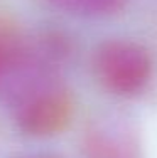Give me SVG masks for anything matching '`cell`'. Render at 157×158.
<instances>
[{
	"label": "cell",
	"instance_id": "6da1fadb",
	"mask_svg": "<svg viewBox=\"0 0 157 158\" xmlns=\"http://www.w3.org/2000/svg\"><path fill=\"white\" fill-rule=\"evenodd\" d=\"M95 69L105 88L122 96H135L152 77V59L132 40H107L98 47Z\"/></svg>",
	"mask_w": 157,
	"mask_h": 158
},
{
	"label": "cell",
	"instance_id": "7a4b0ae2",
	"mask_svg": "<svg viewBox=\"0 0 157 158\" xmlns=\"http://www.w3.org/2000/svg\"><path fill=\"white\" fill-rule=\"evenodd\" d=\"M69 113V98L56 84H34L15 104L17 125L31 135H52L63 130Z\"/></svg>",
	"mask_w": 157,
	"mask_h": 158
},
{
	"label": "cell",
	"instance_id": "3957f363",
	"mask_svg": "<svg viewBox=\"0 0 157 158\" xmlns=\"http://www.w3.org/2000/svg\"><path fill=\"white\" fill-rule=\"evenodd\" d=\"M51 2L59 9L76 15L103 17L118 12L127 0H51Z\"/></svg>",
	"mask_w": 157,
	"mask_h": 158
},
{
	"label": "cell",
	"instance_id": "277c9868",
	"mask_svg": "<svg viewBox=\"0 0 157 158\" xmlns=\"http://www.w3.org/2000/svg\"><path fill=\"white\" fill-rule=\"evenodd\" d=\"M22 54L17 35L7 25L0 24V81L22 64Z\"/></svg>",
	"mask_w": 157,
	"mask_h": 158
},
{
	"label": "cell",
	"instance_id": "5b68a950",
	"mask_svg": "<svg viewBox=\"0 0 157 158\" xmlns=\"http://www.w3.org/2000/svg\"><path fill=\"white\" fill-rule=\"evenodd\" d=\"M102 156L103 158H132V155L123 146H107L105 152L102 153Z\"/></svg>",
	"mask_w": 157,
	"mask_h": 158
}]
</instances>
